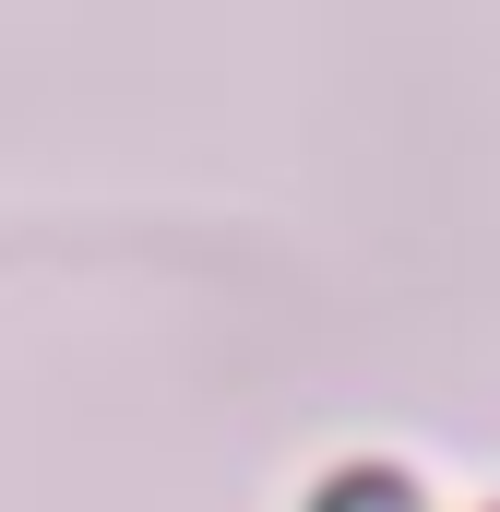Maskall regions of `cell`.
<instances>
[{
	"mask_svg": "<svg viewBox=\"0 0 500 512\" xmlns=\"http://www.w3.org/2000/svg\"><path fill=\"white\" fill-rule=\"evenodd\" d=\"M310 512H417V489H405L393 465H346V477H322Z\"/></svg>",
	"mask_w": 500,
	"mask_h": 512,
	"instance_id": "6da1fadb",
	"label": "cell"
}]
</instances>
